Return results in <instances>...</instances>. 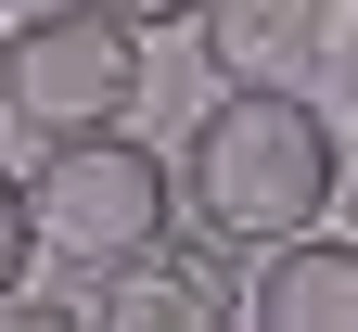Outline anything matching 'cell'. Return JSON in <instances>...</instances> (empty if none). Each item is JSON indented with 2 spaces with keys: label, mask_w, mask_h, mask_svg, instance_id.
I'll return each mask as SVG.
<instances>
[{
  "label": "cell",
  "mask_w": 358,
  "mask_h": 332,
  "mask_svg": "<svg viewBox=\"0 0 358 332\" xmlns=\"http://www.w3.org/2000/svg\"><path fill=\"white\" fill-rule=\"evenodd\" d=\"M256 319L268 332H358V230H294L256 256Z\"/></svg>",
  "instance_id": "8992f818"
},
{
  "label": "cell",
  "mask_w": 358,
  "mask_h": 332,
  "mask_svg": "<svg viewBox=\"0 0 358 332\" xmlns=\"http://www.w3.org/2000/svg\"><path fill=\"white\" fill-rule=\"evenodd\" d=\"M243 243L231 230H154L141 256H115V268H90V319H141V332H166V319H256V268H231Z\"/></svg>",
  "instance_id": "277c9868"
},
{
  "label": "cell",
  "mask_w": 358,
  "mask_h": 332,
  "mask_svg": "<svg viewBox=\"0 0 358 332\" xmlns=\"http://www.w3.org/2000/svg\"><path fill=\"white\" fill-rule=\"evenodd\" d=\"M26 268H38V192H26L13 166H0V307L26 294Z\"/></svg>",
  "instance_id": "52a82bcc"
},
{
  "label": "cell",
  "mask_w": 358,
  "mask_h": 332,
  "mask_svg": "<svg viewBox=\"0 0 358 332\" xmlns=\"http://www.w3.org/2000/svg\"><path fill=\"white\" fill-rule=\"evenodd\" d=\"M0 103H13V38H0Z\"/></svg>",
  "instance_id": "9c48e42d"
},
{
  "label": "cell",
  "mask_w": 358,
  "mask_h": 332,
  "mask_svg": "<svg viewBox=\"0 0 358 332\" xmlns=\"http://www.w3.org/2000/svg\"><path fill=\"white\" fill-rule=\"evenodd\" d=\"M333 192H345L333 115L307 103V89L217 77V103L192 115V140H179V205H192L205 230H231L243 256H268V243H294V230H320Z\"/></svg>",
  "instance_id": "6da1fadb"
},
{
  "label": "cell",
  "mask_w": 358,
  "mask_h": 332,
  "mask_svg": "<svg viewBox=\"0 0 358 332\" xmlns=\"http://www.w3.org/2000/svg\"><path fill=\"white\" fill-rule=\"evenodd\" d=\"M26 192H38V256L64 281H90V268L141 256L179 217V154H154L141 128H52L38 166H26Z\"/></svg>",
  "instance_id": "7a4b0ae2"
},
{
  "label": "cell",
  "mask_w": 358,
  "mask_h": 332,
  "mask_svg": "<svg viewBox=\"0 0 358 332\" xmlns=\"http://www.w3.org/2000/svg\"><path fill=\"white\" fill-rule=\"evenodd\" d=\"M333 52V0H205V64L243 89H307Z\"/></svg>",
  "instance_id": "5b68a950"
},
{
  "label": "cell",
  "mask_w": 358,
  "mask_h": 332,
  "mask_svg": "<svg viewBox=\"0 0 358 332\" xmlns=\"http://www.w3.org/2000/svg\"><path fill=\"white\" fill-rule=\"evenodd\" d=\"M345 115H358V77H345Z\"/></svg>",
  "instance_id": "30bf717a"
},
{
  "label": "cell",
  "mask_w": 358,
  "mask_h": 332,
  "mask_svg": "<svg viewBox=\"0 0 358 332\" xmlns=\"http://www.w3.org/2000/svg\"><path fill=\"white\" fill-rule=\"evenodd\" d=\"M141 38L154 26L103 13V0L26 13L13 26V115L38 140H52V128H128V115H141Z\"/></svg>",
  "instance_id": "3957f363"
},
{
  "label": "cell",
  "mask_w": 358,
  "mask_h": 332,
  "mask_svg": "<svg viewBox=\"0 0 358 332\" xmlns=\"http://www.w3.org/2000/svg\"><path fill=\"white\" fill-rule=\"evenodd\" d=\"M103 13H128V26H205V0H103Z\"/></svg>",
  "instance_id": "ba28073f"
}]
</instances>
